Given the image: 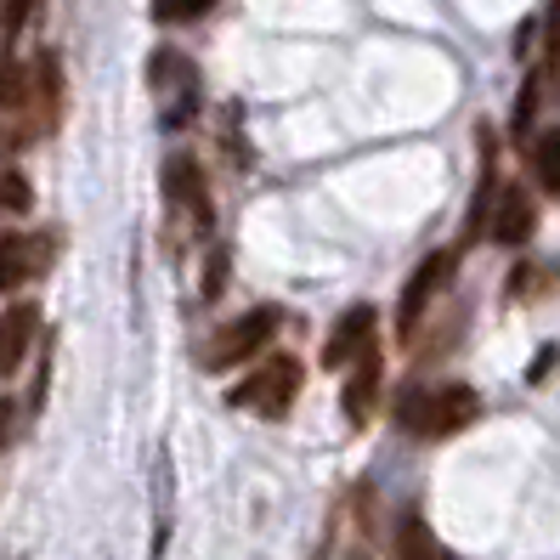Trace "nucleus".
<instances>
[{
	"label": "nucleus",
	"instance_id": "obj_1",
	"mask_svg": "<svg viewBox=\"0 0 560 560\" xmlns=\"http://www.w3.org/2000/svg\"><path fill=\"white\" fill-rule=\"evenodd\" d=\"M476 413H481V397L470 385H408L397 397V431L419 442H442L476 424Z\"/></svg>",
	"mask_w": 560,
	"mask_h": 560
},
{
	"label": "nucleus",
	"instance_id": "obj_2",
	"mask_svg": "<svg viewBox=\"0 0 560 560\" xmlns=\"http://www.w3.org/2000/svg\"><path fill=\"white\" fill-rule=\"evenodd\" d=\"M301 390H306L301 357L278 351V357H260V369L226 390V408H244V413H260V419H283L294 402H301Z\"/></svg>",
	"mask_w": 560,
	"mask_h": 560
},
{
	"label": "nucleus",
	"instance_id": "obj_3",
	"mask_svg": "<svg viewBox=\"0 0 560 560\" xmlns=\"http://www.w3.org/2000/svg\"><path fill=\"white\" fill-rule=\"evenodd\" d=\"M278 323H283L278 306H255V312H244L233 323H221L215 335L205 340V351H199L205 374H233V369H244V362L267 357V346L278 340Z\"/></svg>",
	"mask_w": 560,
	"mask_h": 560
},
{
	"label": "nucleus",
	"instance_id": "obj_4",
	"mask_svg": "<svg viewBox=\"0 0 560 560\" xmlns=\"http://www.w3.org/2000/svg\"><path fill=\"white\" fill-rule=\"evenodd\" d=\"M159 182H164V210H171V221L187 226L192 238H210V233H215V205H210V176H205V164L176 148L171 159H164Z\"/></svg>",
	"mask_w": 560,
	"mask_h": 560
},
{
	"label": "nucleus",
	"instance_id": "obj_5",
	"mask_svg": "<svg viewBox=\"0 0 560 560\" xmlns=\"http://www.w3.org/2000/svg\"><path fill=\"white\" fill-rule=\"evenodd\" d=\"M62 91H69V80H62V57L51 46H40L35 62H28V108L18 114L23 130L7 137L12 148H35L40 137H51V130L62 125Z\"/></svg>",
	"mask_w": 560,
	"mask_h": 560
},
{
	"label": "nucleus",
	"instance_id": "obj_6",
	"mask_svg": "<svg viewBox=\"0 0 560 560\" xmlns=\"http://www.w3.org/2000/svg\"><path fill=\"white\" fill-rule=\"evenodd\" d=\"M148 85L164 103V130H182L192 114H199V74H192V62L176 46H159L148 57Z\"/></svg>",
	"mask_w": 560,
	"mask_h": 560
},
{
	"label": "nucleus",
	"instance_id": "obj_7",
	"mask_svg": "<svg viewBox=\"0 0 560 560\" xmlns=\"http://www.w3.org/2000/svg\"><path fill=\"white\" fill-rule=\"evenodd\" d=\"M453 272H458V249H436L413 267V278L402 283V301H397V340L402 346H413V335L424 328V312H431V301L453 283Z\"/></svg>",
	"mask_w": 560,
	"mask_h": 560
},
{
	"label": "nucleus",
	"instance_id": "obj_8",
	"mask_svg": "<svg viewBox=\"0 0 560 560\" xmlns=\"http://www.w3.org/2000/svg\"><path fill=\"white\" fill-rule=\"evenodd\" d=\"M533 233H538V199H533V187H521V182H499V192H492V205H487V226H481V238L504 244V249H521Z\"/></svg>",
	"mask_w": 560,
	"mask_h": 560
},
{
	"label": "nucleus",
	"instance_id": "obj_9",
	"mask_svg": "<svg viewBox=\"0 0 560 560\" xmlns=\"http://www.w3.org/2000/svg\"><path fill=\"white\" fill-rule=\"evenodd\" d=\"M51 260H57L51 226H46V233H0V294H12L23 283L46 278Z\"/></svg>",
	"mask_w": 560,
	"mask_h": 560
},
{
	"label": "nucleus",
	"instance_id": "obj_10",
	"mask_svg": "<svg viewBox=\"0 0 560 560\" xmlns=\"http://www.w3.org/2000/svg\"><path fill=\"white\" fill-rule=\"evenodd\" d=\"M374 323H380V312H374L369 301L346 306V312L335 317V328H328V340H323V369L340 374V369H351L362 351H374Z\"/></svg>",
	"mask_w": 560,
	"mask_h": 560
},
{
	"label": "nucleus",
	"instance_id": "obj_11",
	"mask_svg": "<svg viewBox=\"0 0 560 560\" xmlns=\"http://www.w3.org/2000/svg\"><path fill=\"white\" fill-rule=\"evenodd\" d=\"M380 385H385V362H380V351H362V357L351 362V374H346V390H340V413H346L351 431H362V424L374 419V408H380Z\"/></svg>",
	"mask_w": 560,
	"mask_h": 560
},
{
	"label": "nucleus",
	"instance_id": "obj_12",
	"mask_svg": "<svg viewBox=\"0 0 560 560\" xmlns=\"http://www.w3.org/2000/svg\"><path fill=\"white\" fill-rule=\"evenodd\" d=\"M35 335H40V306L35 301H18V306L0 312V380L23 369V357H28V346H35Z\"/></svg>",
	"mask_w": 560,
	"mask_h": 560
},
{
	"label": "nucleus",
	"instance_id": "obj_13",
	"mask_svg": "<svg viewBox=\"0 0 560 560\" xmlns=\"http://www.w3.org/2000/svg\"><path fill=\"white\" fill-rule=\"evenodd\" d=\"M397 560H458L436 533H431V526H424V515H402L397 521Z\"/></svg>",
	"mask_w": 560,
	"mask_h": 560
},
{
	"label": "nucleus",
	"instance_id": "obj_14",
	"mask_svg": "<svg viewBox=\"0 0 560 560\" xmlns=\"http://www.w3.org/2000/svg\"><path fill=\"white\" fill-rule=\"evenodd\" d=\"M226 278H233V249L210 244V249H205V272H199V301H205V306H215L221 294H226Z\"/></svg>",
	"mask_w": 560,
	"mask_h": 560
},
{
	"label": "nucleus",
	"instance_id": "obj_15",
	"mask_svg": "<svg viewBox=\"0 0 560 560\" xmlns=\"http://www.w3.org/2000/svg\"><path fill=\"white\" fill-rule=\"evenodd\" d=\"M533 176H538L544 192H555V199H560V125H549L544 137L533 142Z\"/></svg>",
	"mask_w": 560,
	"mask_h": 560
},
{
	"label": "nucleus",
	"instance_id": "obj_16",
	"mask_svg": "<svg viewBox=\"0 0 560 560\" xmlns=\"http://www.w3.org/2000/svg\"><path fill=\"white\" fill-rule=\"evenodd\" d=\"M0 108L7 114H23L28 108V62L23 57H0Z\"/></svg>",
	"mask_w": 560,
	"mask_h": 560
},
{
	"label": "nucleus",
	"instance_id": "obj_17",
	"mask_svg": "<svg viewBox=\"0 0 560 560\" xmlns=\"http://www.w3.org/2000/svg\"><path fill=\"white\" fill-rule=\"evenodd\" d=\"M35 210V187L23 171H0V215H28Z\"/></svg>",
	"mask_w": 560,
	"mask_h": 560
},
{
	"label": "nucleus",
	"instance_id": "obj_18",
	"mask_svg": "<svg viewBox=\"0 0 560 560\" xmlns=\"http://www.w3.org/2000/svg\"><path fill=\"white\" fill-rule=\"evenodd\" d=\"M221 0H153V23H199Z\"/></svg>",
	"mask_w": 560,
	"mask_h": 560
},
{
	"label": "nucleus",
	"instance_id": "obj_19",
	"mask_svg": "<svg viewBox=\"0 0 560 560\" xmlns=\"http://www.w3.org/2000/svg\"><path fill=\"white\" fill-rule=\"evenodd\" d=\"M35 18H40V0H0V35H7V40L23 35Z\"/></svg>",
	"mask_w": 560,
	"mask_h": 560
},
{
	"label": "nucleus",
	"instance_id": "obj_20",
	"mask_svg": "<svg viewBox=\"0 0 560 560\" xmlns=\"http://www.w3.org/2000/svg\"><path fill=\"white\" fill-rule=\"evenodd\" d=\"M46 385H51V351L40 357V369H35V385H28V413H40V402H46Z\"/></svg>",
	"mask_w": 560,
	"mask_h": 560
},
{
	"label": "nucleus",
	"instance_id": "obj_21",
	"mask_svg": "<svg viewBox=\"0 0 560 560\" xmlns=\"http://www.w3.org/2000/svg\"><path fill=\"white\" fill-rule=\"evenodd\" d=\"M533 108H538V80H526L521 103H515V130H526V119H533Z\"/></svg>",
	"mask_w": 560,
	"mask_h": 560
},
{
	"label": "nucleus",
	"instance_id": "obj_22",
	"mask_svg": "<svg viewBox=\"0 0 560 560\" xmlns=\"http://www.w3.org/2000/svg\"><path fill=\"white\" fill-rule=\"evenodd\" d=\"M12 431H18V408H12V397H0V453H7Z\"/></svg>",
	"mask_w": 560,
	"mask_h": 560
},
{
	"label": "nucleus",
	"instance_id": "obj_23",
	"mask_svg": "<svg viewBox=\"0 0 560 560\" xmlns=\"http://www.w3.org/2000/svg\"><path fill=\"white\" fill-rule=\"evenodd\" d=\"M0 153H7V130H0Z\"/></svg>",
	"mask_w": 560,
	"mask_h": 560
},
{
	"label": "nucleus",
	"instance_id": "obj_24",
	"mask_svg": "<svg viewBox=\"0 0 560 560\" xmlns=\"http://www.w3.org/2000/svg\"><path fill=\"white\" fill-rule=\"evenodd\" d=\"M357 560H362V555H357Z\"/></svg>",
	"mask_w": 560,
	"mask_h": 560
}]
</instances>
